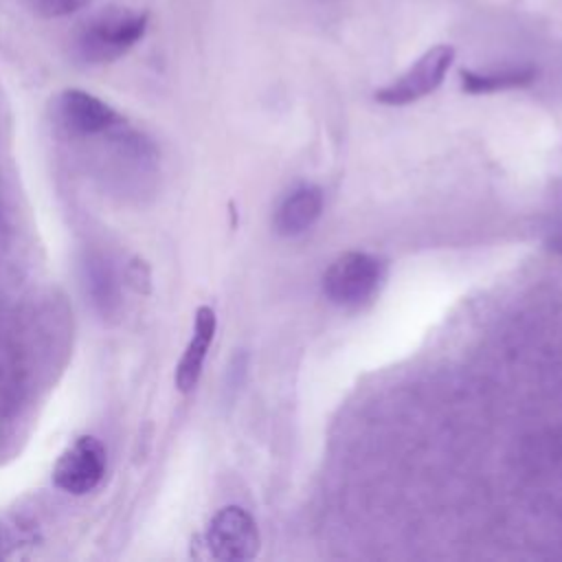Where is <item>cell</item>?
Segmentation results:
<instances>
[{
    "instance_id": "obj_1",
    "label": "cell",
    "mask_w": 562,
    "mask_h": 562,
    "mask_svg": "<svg viewBox=\"0 0 562 562\" xmlns=\"http://www.w3.org/2000/svg\"><path fill=\"white\" fill-rule=\"evenodd\" d=\"M149 15L125 7H108L79 24L72 37L75 57L88 66L116 61L147 33Z\"/></svg>"
},
{
    "instance_id": "obj_2",
    "label": "cell",
    "mask_w": 562,
    "mask_h": 562,
    "mask_svg": "<svg viewBox=\"0 0 562 562\" xmlns=\"http://www.w3.org/2000/svg\"><path fill=\"white\" fill-rule=\"evenodd\" d=\"M384 279V263L375 255L351 250L336 257L323 274V294L340 307L369 301Z\"/></svg>"
},
{
    "instance_id": "obj_3",
    "label": "cell",
    "mask_w": 562,
    "mask_h": 562,
    "mask_svg": "<svg viewBox=\"0 0 562 562\" xmlns=\"http://www.w3.org/2000/svg\"><path fill=\"white\" fill-rule=\"evenodd\" d=\"M452 61H454V48L450 44H437L428 48L404 75H400L395 81L375 90L373 97L378 103H384V105L415 103L441 86Z\"/></svg>"
},
{
    "instance_id": "obj_4",
    "label": "cell",
    "mask_w": 562,
    "mask_h": 562,
    "mask_svg": "<svg viewBox=\"0 0 562 562\" xmlns=\"http://www.w3.org/2000/svg\"><path fill=\"white\" fill-rule=\"evenodd\" d=\"M53 119L75 138L101 136L123 125V119L110 103L79 88H68L55 97Z\"/></svg>"
},
{
    "instance_id": "obj_5",
    "label": "cell",
    "mask_w": 562,
    "mask_h": 562,
    "mask_svg": "<svg viewBox=\"0 0 562 562\" xmlns=\"http://www.w3.org/2000/svg\"><path fill=\"white\" fill-rule=\"evenodd\" d=\"M108 454L97 437H77L57 459L53 468L55 485L72 496H83L92 492L105 474Z\"/></svg>"
},
{
    "instance_id": "obj_6",
    "label": "cell",
    "mask_w": 562,
    "mask_h": 562,
    "mask_svg": "<svg viewBox=\"0 0 562 562\" xmlns=\"http://www.w3.org/2000/svg\"><path fill=\"white\" fill-rule=\"evenodd\" d=\"M259 529L255 518L239 505L222 507L209 522L206 547L213 558L226 562L250 560L259 551Z\"/></svg>"
},
{
    "instance_id": "obj_7",
    "label": "cell",
    "mask_w": 562,
    "mask_h": 562,
    "mask_svg": "<svg viewBox=\"0 0 562 562\" xmlns=\"http://www.w3.org/2000/svg\"><path fill=\"white\" fill-rule=\"evenodd\" d=\"M323 213V191L314 184H303L290 191L274 211V231L283 237H294L314 226Z\"/></svg>"
},
{
    "instance_id": "obj_8",
    "label": "cell",
    "mask_w": 562,
    "mask_h": 562,
    "mask_svg": "<svg viewBox=\"0 0 562 562\" xmlns=\"http://www.w3.org/2000/svg\"><path fill=\"white\" fill-rule=\"evenodd\" d=\"M215 327H217L215 312L209 305L198 307L195 323H193V336L176 367V386L182 393H189L191 389H195V384L202 375V367H204L209 347L215 336Z\"/></svg>"
},
{
    "instance_id": "obj_9",
    "label": "cell",
    "mask_w": 562,
    "mask_h": 562,
    "mask_svg": "<svg viewBox=\"0 0 562 562\" xmlns=\"http://www.w3.org/2000/svg\"><path fill=\"white\" fill-rule=\"evenodd\" d=\"M533 68H512L503 72H474V70H461V88L468 94H490L512 88L529 86L536 79Z\"/></svg>"
},
{
    "instance_id": "obj_10",
    "label": "cell",
    "mask_w": 562,
    "mask_h": 562,
    "mask_svg": "<svg viewBox=\"0 0 562 562\" xmlns=\"http://www.w3.org/2000/svg\"><path fill=\"white\" fill-rule=\"evenodd\" d=\"M88 2L90 0H31V7L44 18H61L83 9Z\"/></svg>"
},
{
    "instance_id": "obj_11",
    "label": "cell",
    "mask_w": 562,
    "mask_h": 562,
    "mask_svg": "<svg viewBox=\"0 0 562 562\" xmlns=\"http://www.w3.org/2000/svg\"><path fill=\"white\" fill-rule=\"evenodd\" d=\"M551 248H553L555 252H562V237H555V239H551Z\"/></svg>"
}]
</instances>
